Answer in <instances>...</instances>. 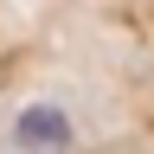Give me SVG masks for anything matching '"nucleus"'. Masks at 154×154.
<instances>
[{
    "mask_svg": "<svg viewBox=\"0 0 154 154\" xmlns=\"http://www.w3.org/2000/svg\"><path fill=\"white\" fill-rule=\"evenodd\" d=\"M13 141H19V148H38V154H51V148H64V141H71V116L58 109V103H32V109H19V122H13Z\"/></svg>",
    "mask_w": 154,
    "mask_h": 154,
    "instance_id": "nucleus-1",
    "label": "nucleus"
}]
</instances>
